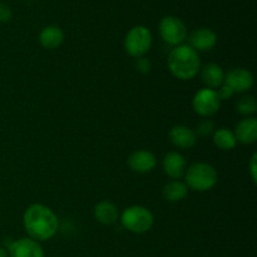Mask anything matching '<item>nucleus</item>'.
Masks as SVG:
<instances>
[{
	"label": "nucleus",
	"mask_w": 257,
	"mask_h": 257,
	"mask_svg": "<svg viewBox=\"0 0 257 257\" xmlns=\"http://www.w3.org/2000/svg\"><path fill=\"white\" fill-rule=\"evenodd\" d=\"M23 225L29 238L44 242L54 237L59 228V220L48 206L33 203L23 215Z\"/></svg>",
	"instance_id": "obj_1"
},
{
	"label": "nucleus",
	"mask_w": 257,
	"mask_h": 257,
	"mask_svg": "<svg viewBox=\"0 0 257 257\" xmlns=\"http://www.w3.org/2000/svg\"><path fill=\"white\" fill-rule=\"evenodd\" d=\"M167 65L173 77L181 80H191L200 73L201 59L193 48L181 44L170 52Z\"/></svg>",
	"instance_id": "obj_2"
},
{
	"label": "nucleus",
	"mask_w": 257,
	"mask_h": 257,
	"mask_svg": "<svg viewBox=\"0 0 257 257\" xmlns=\"http://www.w3.org/2000/svg\"><path fill=\"white\" fill-rule=\"evenodd\" d=\"M186 185L196 192H206L217 185L218 175L213 166L206 162L193 163L186 170Z\"/></svg>",
	"instance_id": "obj_3"
},
{
	"label": "nucleus",
	"mask_w": 257,
	"mask_h": 257,
	"mask_svg": "<svg viewBox=\"0 0 257 257\" xmlns=\"http://www.w3.org/2000/svg\"><path fill=\"white\" fill-rule=\"evenodd\" d=\"M153 215L143 206H131L120 215L122 226L131 233L142 235L150 231L153 226Z\"/></svg>",
	"instance_id": "obj_4"
},
{
	"label": "nucleus",
	"mask_w": 257,
	"mask_h": 257,
	"mask_svg": "<svg viewBox=\"0 0 257 257\" xmlns=\"http://www.w3.org/2000/svg\"><path fill=\"white\" fill-rule=\"evenodd\" d=\"M152 45V33L145 25H136L128 30L124 39L125 52L135 58H141Z\"/></svg>",
	"instance_id": "obj_5"
},
{
	"label": "nucleus",
	"mask_w": 257,
	"mask_h": 257,
	"mask_svg": "<svg viewBox=\"0 0 257 257\" xmlns=\"http://www.w3.org/2000/svg\"><path fill=\"white\" fill-rule=\"evenodd\" d=\"M160 35L167 44L177 45L183 44L188 37L187 27L182 19L175 17V15H166L161 19L158 24Z\"/></svg>",
	"instance_id": "obj_6"
},
{
	"label": "nucleus",
	"mask_w": 257,
	"mask_h": 257,
	"mask_svg": "<svg viewBox=\"0 0 257 257\" xmlns=\"http://www.w3.org/2000/svg\"><path fill=\"white\" fill-rule=\"evenodd\" d=\"M221 100L217 93L213 89L202 88L195 94L192 100L193 110L198 115L205 118H210L215 115L221 108Z\"/></svg>",
	"instance_id": "obj_7"
},
{
	"label": "nucleus",
	"mask_w": 257,
	"mask_h": 257,
	"mask_svg": "<svg viewBox=\"0 0 257 257\" xmlns=\"http://www.w3.org/2000/svg\"><path fill=\"white\" fill-rule=\"evenodd\" d=\"M225 83L235 93H246L255 84L253 74L245 68H233L225 74Z\"/></svg>",
	"instance_id": "obj_8"
},
{
	"label": "nucleus",
	"mask_w": 257,
	"mask_h": 257,
	"mask_svg": "<svg viewBox=\"0 0 257 257\" xmlns=\"http://www.w3.org/2000/svg\"><path fill=\"white\" fill-rule=\"evenodd\" d=\"M7 252L8 257H45L40 243L29 237L13 241L8 246Z\"/></svg>",
	"instance_id": "obj_9"
},
{
	"label": "nucleus",
	"mask_w": 257,
	"mask_h": 257,
	"mask_svg": "<svg viewBox=\"0 0 257 257\" xmlns=\"http://www.w3.org/2000/svg\"><path fill=\"white\" fill-rule=\"evenodd\" d=\"M190 47L196 52H208L217 44V34L210 28H198L188 37Z\"/></svg>",
	"instance_id": "obj_10"
},
{
	"label": "nucleus",
	"mask_w": 257,
	"mask_h": 257,
	"mask_svg": "<svg viewBox=\"0 0 257 257\" xmlns=\"http://www.w3.org/2000/svg\"><path fill=\"white\" fill-rule=\"evenodd\" d=\"M128 165L133 172L148 173L155 170L156 165H157V158L151 151L138 150L130 156Z\"/></svg>",
	"instance_id": "obj_11"
},
{
	"label": "nucleus",
	"mask_w": 257,
	"mask_h": 257,
	"mask_svg": "<svg viewBox=\"0 0 257 257\" xmlns=\"http://www.w3.org/2000/svg\"><path fill=\"white\" fill-rule=\"evenodd\" d=\"M170 140L175 147L188 150L196 145L197 135L187 125H175L170 131Z\"/></svg>",
	"instance_id": "obj_12"
},
{
	"label": "nucleus",
	"mask_w": 257,
	"mask_h": 257,
	"mask_svg": "<svg viewBox=\"0 0 257 257\" xmlns=\"http://www.w3.org/2000/svg\"><path fill=\"white\" fill-rule=\"evenodd\" d=\"M162 167L168 177L172 180H180L186 173V160L181 153L170 152L163 157Z\"/></svg>",
	"instance_id": "obj_13"
},
{
	"label": "nucleus",
	"mask_w": 257,
	"mask_h": 257,
	"mask_svg": "<svg viewBox=\"0 0 257 257\" xmlns=\"http://www.w3.org/2000/svg\"><path fill=\"white\" fill-rule=\"evenodd\" d=\"M201 79L208 89H217L225 83V72L216 63H208L201 67Z\"/></svg>",
	"instance_id": "obj_14"
},
{
	"label": "nucleus",
	"mask_w": 257,
	"mask_h": 257,
	"mask_svg": "<svg viewBox=\"0 0 257 257\" xmlns=\"http://www.w3.org/2000/svg\"><path fill=\"white\" fill-rule=\"evenodd\" d=\"M233 133L237 142L252 145L257 141V119L253 117H246L237 123Z\"/></svg>",
	"instance_id": "obj_15"
},
{
	"label": "nucleus",
	"mask_w": 257,
	"mask_h": 257,
	"mask_svg": "<svg viewBox=\"0 0 257 257\" xmlns=\"http://www.w3.org/2000/svg\"><path fill=\"white\" fill-rule=\"evenodd\" d=\"M39 42L45 49H57L64 42V32L58 25H48L39 33Z\"/></svg>",
	"instance_id": "obj_16"
},
{
	"label": "nucleus",
	"mask_w": 257,
	"mask_h": 257,
	"mask_svg": "<svg viewBox=\"0 0 257 257\" xmlns=\"http://www.w3.org/2000/svg\"><path fill=\"white\" fill-rule=\"evenodd\" d=\"M94 217L102 225H113L119 218L118 207L110 201H100L94 207Z\"/></svg>",
	"instance_id": "obj_17"
},
{
	"label": "nucleus",
	"mask_w": 257,
	"mask_h": 257,
	"mask_svg": "<svg viewBox=\"0 0 257 257\" xmlns=\"http://www.w3.org/2000/svg\"><path fill=\"white\" fill-rule=\"evenodd\" d=\"M163 198L168 202H180L188 195V187L185 182L178 180L170 181L162 188Z\"/></svg>",
	"instance_id": "obj_18"
},
{
	"label": "nucleus",
	"mask_w": 257,
	"mask_h": 257,
	"mask_svg": "<svg viewBox=\"0 0 257 257\" xmlns=\"http://www.w3.org/2000/svg\"><path fill=\"white\" fill-rule=\"evenodd\" d=\"M212 141L215 143V146H217L222 151H231L237 145V140H236V136L233 133V131L226 127H221L215 130V132L212 135Z\"/></svg>",
	"instance_id": "obj_19"
},
{
	"label": "nucleus",
	"mask_w": 257,
	"mask_h": 257,
	"mask_svg": "<svg viewBox=\"0 0 257 257\" xmlns=\"http://www.w3.org/2000/svg\"><path fill=\"white\" fill-rule=\"evenodd\" d=\"M236 110L240 114L245 115V117H250V115L255 114L257 110V102L255 97H252V95H245V97L240 98V100L236 104Z\"/></svg>",
	"instance_id": "obj_20"
},
{
	"label": "nucleus",
	"mask_w": 257,
	"mask_h": 257,
	"mask_svg": "<svg viewBox=\"0 0 257 257\" xmlns=\"http://www.w3.org/2000/svg\"><path fill=\"white\" fill-rule=\"evenodd\" d=\"M215 130V123L211 119H208V118H206V119H202L196 125L195 133L198 136H202V137H206V136L213 135Z\"/></svg>",
	"instance_id": "obj_21"
},
{
	"label": "nucleus",
	"mask_w": 257,
	"mask_h": 257,
	"mask_svg": "<svg viewBox=\"0 0 257 257\" xmlns=\"http://www.w3.org/2000/svg\"><path fill=\"white\" fill-rule=\"evenodd\" d=\"M136 69H137V72L142 73V74H147V73H150L151 69H152V63H151L150 59H147V58L145 57L137 58Z\"/></svg>",
	"instance_id": "obj_22"
},
{
	"label": "nucleus",
	"mask_w": 257,
	"mask_h": 257,
	"mask_svg": "<svg viewBox=\"0 0 257 257\" xmlns=\"http://www.w3.org/2000/svg\"><path fill=\"white\" fill-rule=\"evenodd\" d=\"M216 93H217V95H218V98H220L221 102H222V100H226V99H230V98L235 94V92L232 90V88L228 87L226 83H223L220 88H217Z\"/></svg>",
	"instance_id": "obj_23"
},
{
	"label": "nucleus",
	"mask_w": 257,
	"mask_h": 257,
	"mask_svg": "<svg viewBox=\"0 0 257 257\" xmlns=\"http://www.w3.org/2000/svg\"><path fill=\"white\" fill-rule=\"evenodd\" d=\"M13 17V12L8 5L0 4V23L10 22Z\"/></svg>",
	"instance_id": "obj_24"
},
{
	"label": "nucleus",
	"mask_w": 257,
	"mask_h": 257,
	"mask_svg": "<svg viewBox=\"0 0 257 257\" xmlns=\"http://www.w3.org/2000/svg\"><path fill=\"white\" fill-rule=\"evenodd\" d=\"M248 171H250L251 180L253 183L257 182V153H253L248 163Z\"/></svg>",
	"instance_id": "obj_25"
},
{
	"label": "nucleus",
	"mask_w": 257,
	"mask_h": 257,
	"mask_svg": "<svg viewBox=\"0 0 257 257\" xmlns=\"http://www.w3.org/2000/svg\"><path fill=\"white\" fill-rule=\"evenodd\" d=\"M0 257H8V252L5 248L0 247Z\"/></svg>",
	"instance_id": "obj_26"
}]
</instances>
